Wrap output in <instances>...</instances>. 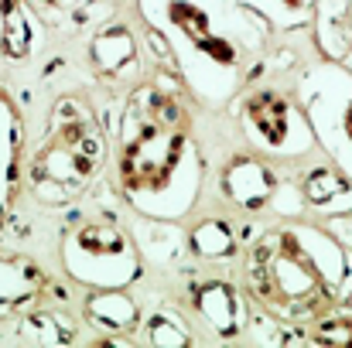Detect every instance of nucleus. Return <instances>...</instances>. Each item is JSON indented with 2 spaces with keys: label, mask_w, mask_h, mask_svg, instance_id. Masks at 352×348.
<instances>
[{
  "label": "nucleus",
  "mask_w": 352,
  "mask_h": 348,
  "mask_svg": "<svg viewBox=\"0 0 352 348\" xmlns=\"http://www.w3.org/2000/svg\"><path fill=\"white\" fill-rule=\"evenodd\" d=\"M206 188V154L188 106L164 82H140L120 116L117 192L130 212L185 219Z\"/></svg>",
  "instance_id": "nucleus-1"
},
{
  "label": "nucleus",
  "mask_w": 352,
  "mask_h": 348,
  "mask_svg": "<svg viewBox=\"0 0 352 348\" xmlns=\"http://www.w3.org/2000/svg\"><path fill=\"white\" fill-rule=\"evenodd\" d=\"M137 10L164 41L185 93L212 113L233 106L270 45V27L239 0H137Z\"/></svg>",
  "instance_id": "nucleus-2"
},
{
  "label": "nucleus",
  "mask_w": 352,
  "mask_h": 348,
  "mask_svg": "<svg viewBox=\"0 0 352 348\" xmlns=\"http://www.w3.org/2000/svg\"><path fill=\"white\" fill-rule=\"evenodd\" d=\"M246 294L280 325L305 328L352 290V249L311 219H280L246 253Z\"/></svg>",
  "instance_id": "nucleus-3"
},
{
  "label": "nucleus",
  "mask_w": 352,
  "mask_h": 348,
  "mask_svg": "<svg viewBox=\"0 0 352 348\" xmlns=\"http://www.w3.org/2000/svg\"><path fill=\"white\" fill-rule=\"evenodd\" d=\"M107 140L93 110L79 96H62L52 106L45 137L28 157L24 181L41 205H72L100 178Z\"/></svg>",
  "instance_id": "nucleus-4"
},
{
  "label": "nucleus",
  "mask_w": 352,
  "mask_h": 348,
  "mask_svg": "<svg viewBox=\"0 0 352 348\" xmlns=\"http://www.w3.org/2000/svg\"><path fill=\"white\" fill-rule=\"evenodd\" d=\"M243 143L274 164H305L318 154L315 130L294 89L246 86L230 106Z\"/></svg>",
  "instance_id": "nucleus-5"
},
{
  "label": "nucleus",
  "mask_w": 352,
  "mask_h": 348,
  "mask_svg": "<svg viewBox=\"0 0 352 348\" xmlns=\"http://www.w3.org/2000/svg\"><path fill=\"white\" fill-rule=\"evenodd\" d=\"M58 259L69 280L89 290L133 287L144 277V256L133 232L113 219H82L65 229Z\"/></svg>",
  "instance_id": "nucleus-6"
},
{
  "label": "nucleus",
  "mask_w": 352,
  "mask_h": 348,
  "mask_svg": "<svg viewBox=\"0 0 352 348\" xmlns=\"http://www.w3.org/2000/svg\"><path fill=\"white\" fill-rule=\"evenodd\" d=\"M294 96L305 106L318 140V154L352 178V72L318 58L294 76Z\"/></svg>",
  "instance_id": "nucleus-7"
},
{
  "label": "nucleus",
  "mask_w": 352,
  "mask_h": 348,
  "mask_svg": "<svg viewBox=\"0 0 352 348\" xmlns=\"http://www.w3.org/2000/svg\"><path fill=\"white\" fill-rule=\"evenodd\" d=\"M280 181H284L280 167L274 161H267L263 154L250 150L246 143L219 164V174H216L219 195L226 198V205H233L243 216L270 212Z\"/></svg>",
  "instance_id": "nucleus-8"
},
{
  "label": "nucleus",
  "mask_w": 352,
  "mask_h": 348,
  "mask_svg": "<svg viewBox=\"0 0 352 348\" xmlns=\"http://www.w3.org/2000/svg\"><path fill=\"white\" fill-rule=\"evenodd\" d=\"M188 308L195 321L219 342L243 338L250 328V294L233 280L206 277L188 287Z\"/></svg>",
  "instance_id": "nucleus-9"
},
{
  "label": "nucleus",
  "mask_w": 352,
  "mask_h": 348,
  "mask_svg": "<svg viewBox=\"0 0 352 348\" xmlns=\"http://www.w3.org/2000/svg\"><path fill=\"white\" fill-rule=\"evenodd\" d=\"M294 185L301 192L305 212L318 216L322 222L352 212V178L346 171H339L329 157L325 161H311L308 157L305 167L298 171Z\"/></svg>",
  "instance_id": "nucleus-10"
},
{
  "label": "nucleus",
  "mask_w": 352,
  "mask_h": 348,
  "mask_svg": "<svg viewBox=\"0 0 352 348\" xmlns=\"http://www.w3.org/2000/svg\"><path fill=\"white\" fill-rule=\"evenodd\" d=\"M89 62L96 76L110 86H130L140 79L144 58H140V41L126 24H107L89 38Z\"/></svg>",
  "instance_id": "nucleus-11"
},
{
  "label": "nucleus",
  "mask_w": 352,
  "mask_h": 348,
  "mask_svg": "<svg viewBox=\"0 0 352 348\" xmlns=\"http://www.w3.org/2000/svg\"><path fill=\"white\" fill-rule=\"evenodd\" d=\"M133 239L140 246L144 266L164 270V273H178L188 266L192 259V246H188V229L178 226V219H151V216H137L133 212Z\"/></svg>",
  "instance_id": "nucleus-12"
},
{
  "label": "nucleus",
  "mask_w": 352,
  "mask_h": 348,
  "mask_svg": "<svg viewBox=\"0 0 352 348\" xmlns=\"http://www.w3.org/2000/svg\"><path fill=\"white\" fill-rule=\"evenodd\" d=\"M21 164H24V116L17 103L0 89V232L21 192Z\"/></svg>",
  "instance_id": "nucleus-13"
},
{
  "label": "nucleus",
  "mask_w": 352,
  "mask_h": 348,
  "mask_svg": "<svg viewBox=\"0 0 352 348\" xmlns=\"http://www.w3.org/2000/svg\"><path fill=\"white\" fill-rule=\"evenodd\" d=\"M45 48V17L31 0H0V55L14 65L31 62Z\"/></svg>",
  "instance_id": "nucleus-14"
},
{
  "label": "nucleus",
  "mask_w": 352,
  "mask_h": 348,
  "mask_svg": "<svg viewBox=\"0 0 352 348\" xmlns=\"http://www.w3.org/2000/svg\"><path fill=\"white\" fill-rule=\"evenodd\" d=\"M41 294H45L41 266L24 253L0 249V318L24 314L28 308L38 304Z\"/></svg>",
  "instance_id": "nucleus-15"
},
{
  "label": "nucleus",
  "mask_w": 352,
  "mask_h": 348,
  "mask_svg": "<svg viewBox=\"0 0 352 348\" xmlns=\"http://www.w3.org/2000/svg\"><path fill=\"white\" fill-rule=\"evenodd\" d=\"M86 325L103 338H123L140 328V304L126 294V287L113 290H93L82 304Z\"/></svg>",
  "instance_id": "nucleus-16"
},
{
  "label": "nucleus",
  "mask_w": 352,
  "mask_h": 348,
  "mask_svg": "<svg viewBox=\"0 0 352 348\" xmlns=\"http://www.w3.org/2000/svg\"><path fill=\"white\" fill-rule=\"evenodd\" d=\"M349 3L352 0H315L311 34H315L318 58H329V62H342L346 58V51L352 45Z\"/></svg>",
  "instance_id": "nucleus-17"
},
{
  "label": "nucleus",
  "mask_w": 352,
  "mask_h": 348,
  "mask_svg": "<svg viewBox=\"0 0 352 348\" xmlns=\"http://www.w3.org/2000/svg\"><path fill=\"white\" fill-rule=\"evenodd\" d=\"M188 246L195 259L206 263H223V259H236L239 256V232L230 219L219 216H206L188 229Z\"/></svg>",
  "instance_id": "nucleus-18"
},
{
  "label": "nucleus",
  "mask_w": 352,
  "mask_h": 348,
  "mask_svg": "<svg viewBox=\"0 0 352 348\" xmlns=\"http://www.w3.org/2000/svg\"><path fill=\"white\" fill-rule=\"evenodd\" d=\"M246 10H253L270 31H301L311 27L315 0H239Z\"/></svg>",
  "instance_id": "nucleus-19"
},
{
  "label": "nucleus",
  "mask_w": 352,
  "mask_h": 348,
  "mask_svg": "<svg viewBox=\"0 0 352 348\" xmlns=\"http://www.w3.org/2000/svg\"><path fill=\"white\" fill-rule=\"evenodd\" d=\"M140 338H144L147 345H164V348L195 345V342H199L195 328H192L175 308H154V311L144 318Z\"/></svg>",
  "instance_id": "nucleus-20"
},
{
  "label": "nucleus",
  "mask_w": 352,
  "mask_h": 348,
  "mask_svg": "<svg viewBox=\"0 0 352 348\" xmlns=\"http://www.w3.org/2000/svg\"><path fill=\"white\" fill-rule=\"evenodd\" d=\"M17 335L34 345H69L76 338V325L62 311H31L28 308L17 325Z\"/></svg>",
  "instance_id": "nucleus-21"
},
{
  "label": "nucleus",
  "mask_w": 352,
  "mask_h": 348,
  "mask_svg": "<svg viewBox=\"0 0 352 348\" xmlns=\"http://www.w3.org/2000/svg\"><path fill=\"white\" fill-rule=\"evenodd\" d=\"M315 345H352V304H332L301 332Z\"/></svg>",
  "instance_id": "nucleus-22"
},
{
  "label": "nucleus",
  "mask_w": 352,
  "mask_h": 348,
  "mask_svg": "<svg viewBox=\"0 0 352 348\" xmlns=\"http://www.w3.org/2000/svg\"><path fill=\"white\" fill-rule=\"evenodd\" d=\"M38 7V14L52 24H62L65 17H76L79 21V10L89 3V0H31Z\"/></svg>",
  "instance_id": "nucleus-23"
},
{
  "label": "nucleus",
  "mask_w": 352,
  "mask_h": 348,
  "mask_svg": "<svg viewBox=\"0 0 352 348\" xmlns=\"http://www.w3.org/2000/svg\"><path fill=\"white\" fill-rule=\"evenodd\" d=\"M339 65H346V69H349V72H352V45H349V51H346V58H342Z\"/></svg>",
  "instance_id": "nucleus-24"
}]
</instances>
